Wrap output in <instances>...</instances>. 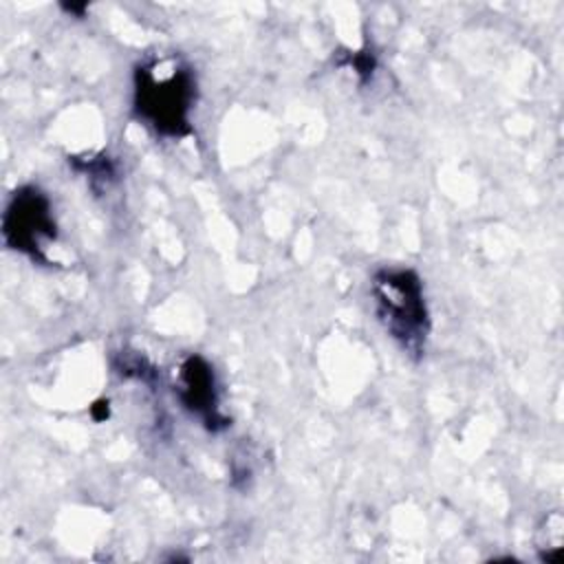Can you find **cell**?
I'll return each mask as SVG.
<instances>
[{"mask_svg":"<svg viewBox=\"0 0 564 564\" xmlns=\"http://www.w3.org/2000/svg\"><path fill=\"white\" fill-rule=\"evenodd\" d=\"M339 66L344 68H352V73L357 75V79L361 84L370 82L372 75H375V68H377V57L372 51L364 48V51H350V53H344V57L337 62Z\"/></svg>","mask_w":564,"mask_h":564,"instance_id":"5","label":"cell"},{"mask_svg":"<svg viewBox=\"0 0 564 564\" xmlns=\"http://www.w3.org/2000/svg\"><path fill=\"white\" fill-rule=\"evenodd\" d=\"M62 9L68 11V13H73V15H77V18H82L88 7H86V4H62Z\"/></svg>","mask_w":564,"mask_h":564,"instance_id":"8","label":"cell"},{"mask_svg":"<svg viewBox=\"0 0 564 564\" xmlns=\"http://www.w3.org/2000/svg\"><path fill=\"white\" fill-rule=\"evenodd\" d=\"M90 412H93V419H95V421H104V419H108V414H110L108 401H97V403L90 408Z\"/></svg>","mask_w":564,"mask_h":564,"instance_id":"7","label":"cell"},{"mask_svg":"<svg viewBox=\"0 0 564 564\" xmlns=\"http://www.w3.org/2000/svg\"><path fill=\"white\" fill-rule=\"evenodd\" d=\"M75 167L77 170H82L84 174H88L90 176V183L95 185L97 181H104L106 185H108V181H112L115 178V174H117V170H115V165L110 163V159L106 156H97V159H75Z\"/></svg>","mask_w":564,"mask_h":564,"instance_id":"6","label":"cell"},{"mask_svg":"<svg viewBox=\"0 0 564 564\" xmlns=\"http://www.w3.org/2000/svg\"><path fill=\"white\" fill-rule=\"evenodd\" d=\"M196 101L194 70L178 57L148 59L134 68L132 110L139 121L165 139L192 134Z\"/></svg>","mask_w":564,"mask_h":564,"instance_id":"1","label":"cell"},{"mask_svg":"<svg viewBox=\"0 0 564 564\" xmlns=\"http://www.w3.org/2000/svg\"><path fill=\"white\" fill-rule=\"evenodd\" d=\"M57 223L51 198L37 185L18 187L2 214V240L9 249L46 262V245L55 242Z\"/></svg>","mask_w":564,"mask_h":564,"instance_id":"3","label":"cell"},{"mask_svg":"<svg viewBox=\"0 0 564 564\" xmlns=\"http://www.w3.org/2000/svg\"><path fill=\"white\" fill-rule=\"evenodd\" d=\"M370 297L386 335L408 357L421 359L432 319L419 273L408 267H381L370 278Z\"/></svg>","mask_w":564,"mask_h":564,"instance_id":"2","label":"cell"},{"mask_svg":"<svg viewBox=\"0 0 564 564\" xmlns=\"http://www.w3.org/2000/svg\"><path fill=\"white\" fill-rule=\"evenodd\" d=\"M176 394L181 405L200 423L220 432L229 425L227 416L220 412V390L209 361L200 355H187L176 372Z\"/></svg>","mask_w":564,"mask_h":564,"instance_id":"4","label":"cell"}]
</instances>
